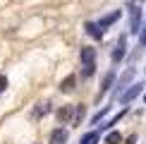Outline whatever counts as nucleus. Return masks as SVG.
Wrapping results in <instances>:
<instances>
[{
    "instance_id": "f257e3e1",
    "label": "nucleus",
    "mask_w": 146,
    "mask_h": 144,
    "mask_svg": "<svg viewBox=\"0 0 146 144\" xmlns=\"http://www.w3.org/2000/svg\"><path fill=\"white\" fill-rule=\"evenodd\" d=\"M125 53H127V36L122 34L117 39V43H115V51H113V63H120V60L125 58Z\"/></svg>"
},
{
    "instance_id": "f03ea898",
    "label": "nucleus",
    "mask_w": 146,
    "mask_h": 144,
    "mask_svg": "<svg viewBox=\"0 0 146 144\" xmlns=\"http://www.w3.org/2000/svg\"><path fill=\"white\" fill-rule=\"evenodd\" d=\"M129 17H132V34H139V27H141V12L134 3H129Z\"/></svg>"
},
{
    "instance_id": "7ed1b4c3",
    "label": "nucleus",
    "mask_w": 146,
    "mask_h": 144,
    "mask_svg": "<svg viewBox=\"0 0 146 144\" xmlns=\"http://www.w3.org/2000/svg\"><path fill=\"white\" fill-rule=\"evenodd\" d=\"M67 130H62V127H58V130H53L50 132V144H65L67 142Z\"/></svg>"
},
{
    "instance_id": "20e7f679",
    "label": "nucleus",
    "mask_w": 146,
    "mask_h": 144,
    "mask_svg": "<svg viewBox=\"0 0 146 144\" xmlns=\"http://www.w3.org/2000/svg\"><path fill=\"white\" fill-rule=\"evenodd\" d=\"M86 34L91 36V39H96V41L103 39V29H101L96 22H86Z\"/></svg>"
},
{
    "instance_id": "39448f33",
    "label": "nucleus",
    "mask_w": 146,
    "mask_h": 144,
    "mask_svg": "<svg viewBox=\"0 0 146 144\" xmlns=\"http://www.w3.org/2000/svg\"><path fill=\"white\" fill-rule=\"evenodd\" d=\"M74 87H77V77H74V75H70V77H65V79L60 82V91H65V94H70V91H74Z\"/></svg>"
},
{
    "instance_id": "423d86ee",
    "label": "nucleus",
    "mask_w": 146,
    "mask_h": 144,
    "mask_svg": "<svg viewBox=\"0 0 146 144\" xmlns=\"http://www.w3.org/2000/svg\"><path fill=\"white\" fill-rule=\"evenodd\" d=\"M141 87H144L141 82H139V84H132V89H129V91H125L122 96H120V101H122V103H129V101L134 99V96H137L139 91H141Z\"/></svg>"
},
{
    "instance_id": "0eeeda50",
    "label": "nucleus",
    "mask_w": 146,
    "mask_h": 144,
    "mask_svg": "<svg viewBox=\"0 0 146 144\" xmlns=\"http://www.w3.org/2000/svg\"><path fill=\"white\" fill-rule=\"evenodd\" d=\"M72 113H74V108H72V106H60L55 115H58L60 123H67V120H72Z\"/></svg>"
},
{
    "instance_id": "6e6552de",
    "label": "nucleus",
    "mask_w": 146,
    "mask_h": 144,
    "mask_svg": "<svg viewBox=\"0 0 146 144\" xmlns=\"http://www.w3.org/2000/svg\"><path fill=\"white\" fill-rule=\"evenodd\" d=\"M113 82H115V72H108L106 77H103V82H101V91H98V101H101V96L108 91V89L113 87Z\"/></svg>"
},
{
    "instance_id": "1a4fd4ad",
    "label": "nucleus",
    "mask_w": 146,
    "mask_h": 144,
    "mask_svg": "<svg viewBox=\"0 0 146 144\" xmlns=\"http://www.w3.org/2000/svg\"><path fill=\"white\" fill-rule=\"evenodd\" d=\"M79 58H82V65H94L96 51H94V48H82V53H79Z\"/></svg>"
},
{
    "instance_id": "9d476101",
    "label": "nucleus",
    "mask_w": 146,
    "mask_h": 144,
    "mask_svg": "<svg viewBox=\"0 0 146 144\" xmlns=\"http://www.w3.org/2000/svg\"><path fill=\"white\" fill-rule=\"evenodd\" d=\"M132 77H134V70L129 67V70H127V72H125L122 77H120V82H117V89H115V94H117V96H122V89H125V84L129 82Z\"/></svg>"
},
{
    "instance_id": "9b49d317",
    "label": "nucleus",
    "mask_w": 146,
    "mask_h": 144,
    "mask_svg": "<svg viewBox=\"0 0 146 144\" xmlns=\"http://www.w3.org/2000/svg\"><path fill=\"white\" fill-rule=\"evenodd\" d=\"M46 113H50V103L48 101H38L34 108V118H41V115H46Z\"/></svg>"
},
{
    "instance_id": "f8f14e48",
    "label": "nucleus",
    "mask_w": 146,
    "mask_h": 144,
    "mask_svg": "<svg viewBox=\"0 0 146 144\" xmlns=\"http://www.w3.org/2000/svg\"><path fill=\"white\" fill-rule=\"evenodd\" d=\"M117 17H120V10H115L113 15H106V17H103V19L98 22V27H101V29H106V27H110V24H113L115 19H117Z\"/></svg>"
},
{
    "instance_id": "ddd939ff",
    "label": "nucleus",
    "mask_w": 146,
    "mask_h": 144,
    "mask_svg": "<svg viewBox=\"0 0 146 144\" xmlns=\"http://www.w3.org/2000/svg\"><path fill=\"white\" fill-rule=\"evenodd\" d=\"M96 142H98V132H86L79 144H96Z\"/></svg>"
},
{
    "instance_id": "4468645a",
    "label": "nucleus",
    "mask_w": 146,
    "mask_h": 144,
    "mask_svg": "<svg viewBox=\"0 0 146 144\" xmlns=\"http://www.w3.org/2000/svg\"><path fill=\"white\" fill-rule=\"evenodd\" d=\"M106 144H122V135H120V132H110V135L106 137Z\"/></svg>"
},
{
    "instance_id": "2eb2a0df",
    "label": "nucleus",
    "mask_w": 146,
    "mask_h": 144,
    "mask_svg": "<svg viewBox=\"0 0 146 144\" xmlns=\"http://www.w3.org/2000/svg\"><path fill=\"white\" fill-rule=\"evenodd\" d=\"M94 70H96V65H84V72H82V75H84V77H91V75H94Z\"/></svg>"
},
{
    "instance_id": "dca6fc26",
    "label": "nucleus",
    "mask_w": 146,
    "mask_h": 144,
    "mask_svg": "<svg viewBox=\"0 0 146 144\" xmlns=\"http://www.w3.org/2000/svg\"><path fill=\"white\" fill-rule=\"evenodd\" d=\"M5 89H7V77H5V75H0V94H3Z\"/></svg>"
},
{
    "instance_id": "f3484780",
    "label": "nucleus",
    "mask_w": 146,
    "mask_h": 144,
    "mask_svg": "<svg viewBox=\"0 0 146 144\" xmlns=\"http://www.w3.org/2000/svg\"><path fill=\"white\" fill-rule=\"evenodd\" d=\"M77 123H82V118H84V106H77Z\"/></svg>"
},
{
    "instance_id": "a211bd4d",
    "label": "nucleus",
    "mask_w": 146,
    "mask_h": 144,
    "mask_svg": "<svg viewBox=\"0 0 146 144\" xmlns=\"http://www.w3.org/2000/svg\"><path fill=\"white\" fill-rule=\"evenodd\" d=\"M106 113H108V108H103L101 113H96V115H94V120H91V123H98V120H101L103 115H106Z\"/></svg>"
},
{
    "instance_id": "6ab92c4d",
    "label": "nucleus",
    "mask_w": 146,
    "mask_h": 144,
    "mask_svg": "<svg viewBox=\"0 0 146 144\" xmlns=\"http://www.w3.org/2000/svg\"><path fill=\"white\" fill-rule=\"evenodd\" d=\"M139 43H146V29H141V36H139Z\"/></svg>"
},
{
    "instance_id": "aec40b11",
    "label": "nucleus",
    "mask_w": 146,
    "mask_h": 144,
    "mask_svg": "<svg viewBox=\"0 0 146 144\" xmlns=\"http://www.w3.org/2000/svg\"><path fill=\"white\" fill-rule=\"evenodd\" d=\"M134 142H137V137H134V135H132V137H127V144H134Z\"/></svg>"
},
{
    "instance_id": "412c9836",
    "label": "nucleus",
    "mask_w": 146,
    "mask_h": 144,
    "mask_svg": "<svg viewBox=\"0 0 146 144\" xmlns=\"http://www.w3.org/2000/svg\"><path fill=\"white\" fill-rule=\"evenodd\" d=\"M144 101H146V96H144Z\"/></svg>"
}]
</instances>
